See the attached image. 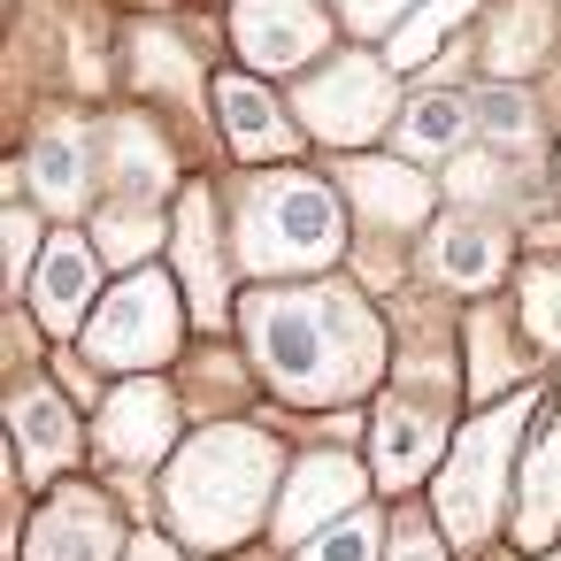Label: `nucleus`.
Masks as SVG:
<instances>
[{
    "label": "nucleus",
    "mask_w": 561,
    "mask_h": 561,
    "mask_svg": "<svg viewBox=\"0 0 561 561\" xmlns=\"http://www.w3.org/2000/svg\"><path fill=\"white\" fill-rule=\"evenodd\" d=\"M247 331H254L262 369L293 400H346V392H362L377 377V354H385L377 316L339 285L262 293V300H247Z\"/></svg>",
    "instance_id": "f257e3e1"
},
{
    "label": "nucleus",
    "mask_w": 561,
    "mask_h": 561,
    "mask_svg": "<svg viewBox=\"0 0 561 561\" xmlns=\"http://www.w3.org/2000/svg\"><path fill=\"white\" fill-rule=\"evenodd\" d=\"M277 477V446L262 431H208L170 469V515L193 546H231L254 530Z\"/></svg>",
    "instance_id": "f03ea898"
},
{
    "label": "nucleus",
    "mask_w": 561,
    "mask_h": 561,
    "mask_svg": "<svg viewBox=\"0 0 561 561\" xmlns=\"http://www.w3.org/2000/svg\"><path fill=\"white\" fill-rule=\"evenodd\" d=\"M339 254V201L293 170L277 178H254L247 185V208H239V262L254 277H277V270H323Z\"/></svg>",
    "instance_id": "7ed1b4c3"
},
{
    "label": "nucleus",
    "mask_w": 561,
    "mask_h": 561,
    "mask_svg": "<svg viewBox=\"0 0 561 561\" xmlns=\"http://www.w3.org/2000/svg\"><path fill=\"white\" fill-rule=\"evenodd\" d=\"M515 423H523V400L492 408L484 423H469V438L454 446V469L438 484V515L454 538H484L492 530V507H500V477H507V454H515Z\"/></svg>",
    "instance_id": "20e7f679"
},
{
    "label": "nucleus",
    "mask_w": 561,
    "mask_h": 561,
    "mask_svg": "<svg viewBox=\"0 0 561 561\" xmlns=\"http://www.w3.org/2000/svg\"><path fill=\"white\" fill-rule=\"evenodd\" d=\"M300 116H308V131H316V139H331V147L377 139V131H385V116H392V78H385V62L346 55V62L316 70V78L300 85Z\"/></svg>",
    "instance_id": "39448f33"
},
{
    "label": "nucleus",
    "mask_w": 561,
    "mask_h": 561,
    "mask_svg": "<svg viewBox=\"0 0 561 561\" xmlns=\"http://www.w3.org/2000/svg\"><path fill=\"white\" fill-rule=\"evenodd\" d=\"M85 339H93V362H108V369H154V362H170V346H178V293L162 277H131L93 316Z\"/></svg>",
    "instance_id": "423d86ee"
},
{
    "label": "nucleus",
    "mask_w": 561,
    "mask_h": 561,
    "mask_svg": "<svg viewBox=\"0 0 561 561\" xmlns=\"http://www.w3.org/2000/svg\"><path fill=\"white\" fill-rule=\"evenodd\" d=\"M231 32H239V55L262 62V70H300L331 39V24L308 9V0H239Z\"/></svg>",
    "instance_id": "0eeeda50"
},
{
    "label": "nucleus",
    "mask_w": 561,
    "mask_h": 561,
    "mask_svg": "<svg viewBox=\"0 0 561 561\" xmlns=\"http://www.w3.org/2000/svg\"><path fill=\"white\" fill-rule=\"evenodd\" d=\"M116 546H124V530L101 492H62L32 530V561H116Z\"/></svg>",
    "instance_id": "6e6552de"
},
{
    "label": "nucleus",
    "mask_w": 561,
    "mask_h": 561,
    "mask_svg": "<svg viewBox=\"0 0 561 561\" xmlns=\"http://www.w3.org/2000/svg\"><path fill=\"white\" fill-rule=\"evenodd\" d=\"M101 446H108V461H124V469L154 461V454L170 446V392H162V385H124V392L108 400V415H101Z\"/></svg>",
    "instance_id": "1a4fd4ad"
},
{
    "label": "nucleus",
    "mask_w": 561,
    "mask_h": 561,
    "mask_svg": "<svg viewBox=\"0 0 561 561\" xmlns=\"http://www.w3.org/2000/svg\"><path fill=\"white\" fill-rule=\"evenodd\" d=\"M32 308H39V323H55V331H78L85 323V308H93V247L85 239H55L47 247V262H39V277H32Z\"/></svg>",
    "instance_id": "9d476101"
},
{
    "label": "nucleus",
    "mask_w": 561,
    "mask_h": 561,
    "mask_svg": "<svg viewBox=\"0 0 561 561\" xmlns=\"http://www.w3.org/2000/svg\"><path fill=\"white\" fill-rule=\"evenodd\" d=\"M431 270H438L446 285H461V293H484V285L507 270V239H500L492 224H477V216H454V224L431 239Z\"/></svg>",
    "instance_id": "9b49d317"
},
{
    "label": "nucleus",
    "mask_w": 561,
    "mask_h": 561,
    "mask_svg": "<svg viewBox=\"0 0 561 561\" xmlns=\"http://www.w3.org/2000/svg\"><path fill=\"white\" fill-rule=\"evenodd\" d=\"M362 492V469L354 461H339V454H316L300 477H293V492H285V507H277V523H285V538H300V530H316L323 515H339L346 500Z\"/></svg>",
    "instance_id": "f8f14e48"
},
{
    "label": "nucleus",
    "mask_w": 561,
    "mask_h": 561,
    "mask_svg": "<svg viewBox=\"0 0 561 561\" xmlns=\"http://www.w3.org/2000/svg\"><path fill=\"white\" fill-rule=\"evenodd\" d=\"M16 438H24V469L32 477H47V469H62L70 454H78V423H70V408H62V392H16Z\"/></svg>",
    "instance_id": "ddd939ff"
},
{
    "label": "nucleus",
    "mask_w": 561,
    "mask_h": 561,
    "mask_svg": "<svg viewBox=\"0 0 561 561\" xmlns=\"http://www.w3.org/2000/svg\"><path fill=\"white\" fill-rule=\"evenodd\" d=\"M216 108H224V131H231L239 154H285V147H293V131L277 124V101H270L262 85L224 78V85H216Z\"/></svg>",
    "instance_id": "4468645a"
},
{
    "label": "nucleus",
    "mask_w": 561,
    "mask_h": 561,
    "mask_svg": "<svg viewBox=\"0 0 561 561\" xmlns=\"http://www.w3.org/2000/svg\"><path fill=\"white\" fill-rule=\"evenodd\" d=\"M346 193H354L369 216H385V224L431 216V178H415V170H400V162H354V170H346Z\"/></svg>",
    "instance_id": "2eb2a0df"
},
{
    "label": "nucleus",
    "mask_w": 561,
    "mask_h": 561,
    "mask_svg": "<svg viewBox=\"0 0 561 561\" xmlns=\"http://www.w3.org/2000/svg\"><path fill=\"white\" fill-rule=\"evenodd\" d=\"M431 454H438V415H423V408H385L377 415V477L385 484H408Z\"/></svg>",
    "instance_id": "dca6fc26"
},
{
    "label": "nucleus",
    "mask_w": 561,
    "mask_h": 561,
    "mask_svg": "<svg viewBox=\"0 0 561 561\" xmlns=\"http://www.w3.org/2000/svg\"><path fill=\"white\" fill-rule=\"evenodd\" d=\"M32 193L47 208H78L85 201V139L78 131H47L32 154Z\"/></svg>",
    "instance_id": "f3484780"
},
{
    "label": "nucleus",
    "mask_w": 561,
    "mask_h": 561,
    "mask_svg": "<svg viewBox=\"0 0 561 561\" xmlns=\"http://www.w3.org/2000/svg\"><path fill=\"white\" fill-rule=\"evenodd\" d=\"M461 131H469V101H461V93H423V101H408V116H400L408 154H446V147H461Z\"/></svg>",
    "instance_id": "a211bd4d"
},
{
    "label": "nucleus",
    "mask_w": 561,
    "mask_h": 561,
    "mask_svg": "<svg viewBox=\"0 0 561 561\" xmlns=\"http://www.w3.org/2000/svg\"><path fill=\"white\" fill-rule=\"evenodd\" d=\"M553 523H561V415H553V431L538 438L530 477H523V538H546Z\"/></svg>",
    "instance_id": "6ab92c4d"
},
{
    "label": "nucleus",
    "mask_w": 561,
    "mask_h": 561,
    "mask_svg": "<svg viewBox=\"0 0 561 561\" xmlns=\"http://www.w3.org/2000/svg\"><path fill=\"white\" fill-rule=\"evenodd\" d=\"M178 262H185V277H193V308L216 316V254H208V201H201V193H193L185 216H178Z\"/></svg>",
    "instance_id": "aec40b11"
},
{
    "label": "nucleus",
    "mask_w": 561,
    "mask_h": 561,
    "mask_svg": "<svg viewBox=\"0 0 561 561\" xmlns=\"http://www.w3.org/2000/svg\"><path fill=\"white\" fill-rule=\"evenodd\" d=\"M461 16H469V0H438V9H423V16H415V24L392 39V55H385V62H392V70H415V62H431V47L446 39V24H461Z\"/></svg>",
    "instance_id": "412c9836"
},
{
    "label": "nucleus",
    "mask_w": 561,
    "mask_h": 561,
    "mask_svg": "<svg viewBox=\"0 0 561 561\" xmlns=\"http://www.w3.org/2000/svg\"><path fill=\"white\" fill-rule=\"evenodd\" d=\"M538 47H546V9H515V16L492 24V55H484V62L523 70V62H538Z\"/></svg>",
    "instance_id": "4be33fe9"
},
{
    "label": "nucleus",
    "mask_w": 561,
    "mask_h": 561,
    "mask_svg": "<svg viewBox=\"0 0 561 561\" xmlns=\"http://www.w3.org/2000/svg\"><path fill=\"white\" fill-rule=\"evenodd\" d=\"M300 561H377V515H346L300 546Z\"/></svg>",
    "instance_id": "5701e85b"
},
{
    "label": "nucleus",
    "mask_w": 561,
    "mask_h": 561,
    "mask_svg": "<svg viewBox=\"0 0 561 561\" xmlns=\"http://www.w3.org/2000/svg\"><path fill=\"white\" fill-rule=\"evenodd\" d=\"M477 124H484V139H492V147H530V101H523L515 85H500V93H484V108H477Z\"/></svg>",
    "instance_id": "b1692460"
},
{
    "label": "nucleus",
    "mask_w": 561,
    "mask_h": 561,
    "mask_svg": "<svg viewBox=\"0 0 561 561\" xmlns=\"http://www.w3.org/2000/svg\"><path fill=\"white\" fill-rule=\"evenodd\" d=\"M101 247H108V254H116V262H139V254H147V247H154V216H147V208H139V201H131V208H124V201H116V208H108V216H101Z\"/></svg>",
    "instance_id": "393cba45"
},
{
    "label": "nucleus",
    "mask_w": 561,
    "mask_h": 561,
    "mask_svg": "<svg viewBox=\"0 0 561 561\" xmlns=\"http://www.w3.org/2000/svg\"><path fill=\"white\" fill-rule=\"evenodd\" d=\"M124 162H131V185H162V154H154V139L139 124H116V170Z\"/></svg>",
    "instance_id": "a878e982"
},
{
    "label": "nucleus",
    "mask_w": 561,
    "mask_h": 561,
    "mask_svg": "<svg viewBox=\"0 0 561 561\" xmlns=\"http://www.w3.org/2000/svg\"><path fill=\"white\" fill-rule=\"evenodd\" d=\"M392 16H408V0H346V24L354 32H385Z\"/></svg>",
    "instance_id": "bb28decb"
},
{
    "label": "nucleus",
    "mask_w": 561,
    "mask_h": 561,
    "mask_svg": "<svg viewBox=\"0 0 561 561\" xmlns=\"http://www.w3.org/2000/svg\"><path fill=\"white\" fill-rule=\"evenodd\" d=\"M530 316H538V331H553V339H561V270L530 285Z\"/></svg>",
    "instance_id": "cd10ccee"
},
{
    "label": "nucleus",
    "mask_w": 561,
    "mask_h": 561,
    "mask_svg": "<svg viewBox=\"0 0 561 561\" xmlns=\"http://www.w3.org/2000/svg\"><path fill=\"white\" fill-rule=\"evenodd\" d=\"M9 270H16V285H24V270H32V216H24V208H9Z\"/></svg>",
    "instance_id": "c85d7f7f"
},
{
    "label": "nucleus",
    "mask_w": 561,
    "mask_h": 561,
    "mask_svg": "<svg viewBox=\"0 0 561 561\" xmlns=\"http://www.w3.org/2000/svg\"><path fill=\"white\" fill-rule=\"evenodd\" d=\"M392 561H446V553H438V546L415 530V538H400V553H392Z\"/></svg>",
    "instance_id": "c756f323"
},
{
    "label": "nucleus",
    "mask_w": 561,
    "mask_h": 561,
    "mask_svg": "<svg viewBox=\"0 0 561 561\" xmlns=\"http://www.w3.org/2000/svg\"><path fill=\"white\" fill-rule=\"evenodd\" d=\"M131 561H170V546H154V538H139V546H131Z\"/></svg>",
    "instance_id": "7c9ffc66"
}]
</instances>
